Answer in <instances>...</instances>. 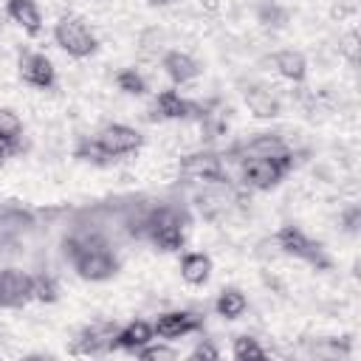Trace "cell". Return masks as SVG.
Returning <instances> with one entry per match:
<instances>
[{
  "label": "cell",
  "instance_id": "1",
  "mask_svg": "<svg viewBox=\"0 0 361 361\" xmlns=\"http://www.w3.org/2000/svg\"><path fill=\"white\" fill-rule=\"evenodd\" d=\"M65 254L71 257L76 274L82 279H90V282L110 279L118 271L116 257L102 243H93V240L90 243L87 240H65Z\"/></svg>",
  "mask_w": 361,
  "mask_h": 361
},
{
  "label": "cell",
  "instance_id": "2",
  "mask_svg": "<svg viewBox=\"0 0 361 361\" xmlns=\"http://www.w3.org/2000/svg\"><path fill=\"white\" fill-rule=\"evenodd\" d=\"M141 141H144V138H141V133H138L135 127H127V124H107L104 130H99L96 141L79 147L76 155H79V158L90 155L93 161H99V158H118V155L135 152V149L141 147ZM90 158H87V161H90Z\"/></svg>",
  "mask_w": 361,
  "mask_h": 361
},
{
  "label": "cell",
  "instance_id": "3",
  "mask_svg": "<svg viewBox=\"0 0 361 361\" xmlns=\"http://www.w3.org/2000/svg\"><path fill=\"white\" fill-rule=\"evenodd\" d=\"M141 234H147L161 251H178L183 245V217L164 206L141 220Z\"/></svg>",
  "mask_w": 361,
  "mask_h": 361
},
{
  "label": "cell",
  "instance_id": "4",
  "mask_svg": "<svg viewBox=\"0 0 361 361\" xmlns=\"http://www.w3.org/2000/svg\"><path fill=\"white\" fill-rule=\"evenodd\" d=\"M288 169H290V152H282V155L254 152L243 164V180L254 189H271L288 175Z\"/></svg>",
  "mask_w": 361,
  "mask_h": 361
},
{
  "label": "cell",
  "instance_id": "5",
  "mask_svg": "<svg viewBox=\"0 0 361 361\" xmlns=\"http://www.w3.org/2000/svg\"><path fill=\"white\" fill-rule=\"evenodd\" d=\"M54 39H56V45L65 54H71L76 59L90 56L96 51V45H99L96 37H93V31L79 17H59V23L54 25Z\"/></svg>",
  "mask_w": 361,
  "mask_h": 361
},
{
  "label": "cell",
  "instance_id": "6",
  "mask_svg": "<svg viewBox=\"0 0 361 361\" xmlns=\"http://www.w3.org/2000/svg\"><path fill=\"white\" fill-rule=\"evenodd\" d=\"M276 245H279L285 254L299 257V259H305V262H310V265H319V268L327 265L322 248H319L310 237H305L299 228H293V226H282V228H279V234H276Z\"/></svg>",
  "mask_w": 361,
  "mask_h": 361
},
{
  "label": "cell",
  "instance_id": "7",
  "mask_svg": "<svg viewBox=\"0 0 361 361\" xmlns=\"http://www.w3.org/2000/svg\"><path fill=\"white\" fill-rule=\"evenodd\" d=\"M28 299H34V276L17 268H3L0 271V307H20Z\"/></svg>",
  "mask_w": 361,
  "mask_h": 361
},
{
  "label": "cell",
  "instance_id": "8",
  "mask_svg": "<svg viewBox=\"0 0 361 361\" xmlns=\"http://www.w3.org/2000/svg\"><path fill=\"white\" fill-rule=\"evenodd\" d=\"M20 76L25 85L31 87H54L56 82V71H54V62L45 56V54H23L20 56Z\"/></svg>",
  "mask_w": 361,
  "mask_h": 361
},
{
  "label": "cell",
  "instance_id": "9",
  "mask_svg": "<svg viewBox=\"0 0 361 361\" xmlns=\"http://www.w3.org/2000/svg\"><path fill=\"white\" fill-rule=\"evenodd\" d=\"M197 327H200V322H197L195 313H189V310H166V313H161V316L155 319V324H152L155 336L169 338V341L186 336V333H192V330H197Z\"/></svg>",
  "mask_w": 361,
  "mask_h": 361
},
{
  "label": "cell",
  "instance_id": "10",
  "mask_svg": "<svg viewBox=\"0 0 361 361\" xmlns=\"http://www.w3.org/2000/svg\"><path fill=\"white\" fill-rule=\"evenodd\" d=\"M183 172L189 178H197V180H206V183H226V175H223V164L217 155L212 152H200V155H189L183 161Z\"/></svg>",
  "mask_w": 361,
  "mask_h": 361
},
{
  "label": "cell",
  "instance_id": "11",
  "mask_svg": "<svg viewBox=\"0 0 361 361\" xmlns=\"http://www.w3.org/2000/svg\"><path fill=\"white\" fill-rule=\"evenodd\" d=\"M161 65H164L166 76H169L175 85L192 82V79L203 71V68H200V62H197L195 56L183 54V51H166V54H164V59H161Z\"/></svg>",
  "mask_w": 361,
  "mask_h": 361
},
{
  "label": "cell",
  "instance_id": "12",
  "mask_svg": "<svg viewBox=\"0 0 361 361\" xmlns=\"http://www.w3.org/2000/svg\"><path fill=\"white\" fill-rule=\"evenodd\" d=\"M6 11H8V17L25 31V34H39V28H42V11H39V6L34 3V0H8L6 3Z\"/></svg>",
  "mask_w": 361,
  "mask_h": 361
},
{
  "label": "cell",
  "instance_id": "13",
  "mask_svg": "<svg viewBox=\"0 0 361 361\" xmlns=\"http://www.w3.org/2000/svg\"><path fill=\"white\" fill-rule=\"evenodd\" d=\"M152 336H155L152 324H147V322L135 319V322H130L127 327L116 330V341H113V347H121V350L135 353V350H141L144 344H149V341H152Z\"/></svg>",
  "mask_w": 361,
  "mask_h": 361
},
{
  "label": "cell",
  "instance_id": "14",
  "mask_svg": "<svg viewBox=\"0 0 361 361\" xmlns=\"http://www.w3.org/2000/svg\"><path fill=\"white\" fill-rule=\"evenodd\" d=\"M243 96H245L248 110H251L257 118H274V116H279V102H276V96H274L271 90L257 87V85H248V87L243 90Z\"/></svg>",
  "mask_w": 361,
  "mask_h": 361
},
{
  "label": "cell",
  "instance_id": "15",
  "mask_svg": "<svg viewBox=\"0 0 361 361\" xmlns=\"http://www.w3.org/2000/svg\"><path fill=\"white\" fill-rule=\"evenodd\" d=\"M197 107L192 104V102H186L180 93H175V90H161L158 93V99H155V113H158V118H186V116H192Z\"/></svg>",
  "mask_w": 361,
  "mask_h": 361
},
{
  "label": "cell",
  "instance_id": "16",
  "mask_svg": "<svg viewBox=\"0 0 361 361\" xmlns=\"http://www.w3.org/2000/svg\"><path fill=\"white\" fill-rule=\"evenodd\" d=\"M274 68L290 82H305V76H307V59L293 48L276 51L274 54Z\"/></svg>",
  "mask_w": 361,
  "mask_h": 361
},
{
  "label": "cell",
  "instance_id": "17",
  "mask_svg": "<svg viewBox=\"0 0 361 361\" xmlns=\"http://www.w3.org/2000/svg\"><path fill=\"white\" fill-rule=\"evenodd\" d=\"M212 274V259L200 251H192V254H183L180 259V276L189 282V285H203Z\"/></svg>",
  "mask_w": 361,
  "mask_h": 361
},
{
  "label": "cell",
  "instance_id": "18",
  "mask_svg": "<svg viewBox=\"0 0 361 361\" xmlns=\"http://www.w3.org/2000/svg\"><path fill=\"white\" fill-rule=\"evenodd\" d=\"M245 307H248V302H245L243 290H237V288H223L214 302V310L223 319H240L245 313Z\"/></svg>",
  "mask_w": 361,
  "mask_h": 361
},
{
  "label": "cell",
  "instance_id": "19",
  "mask_svg": "<svg viewBox=\"0 0 361 361\" xmlns=\"http://www.w3.org/2000/svg\"><path fill=\"white\" fill-rule=\"evenodd\" d=\"M20 135H23V118L11 107H0V141L17 144Z\"/></svg>",
  "mask_w": 361,
  "mask_h": 361
},
{
  "label": "cell",
  "instance_id": "20",
  "mask_svg": "<svg viewBox=\"0 0 361 361\" xmlns=\"http://www.w3.org/2000/svg\"><path fill=\"white\" fill-rule=\"evenodd\" d=\"M116 87H118L121 93H130V96H141V93H147V82H144V76H141L135 68H124V71H118V76H116Z\"/></svg>",
  "mask_w": 361,
  "mask_h": 361
},
{
  "label": "cell",
  "instance_id": "21",
  "mask_svg": "<svg viewBox=\"0 0 361 361\" xmlns=\"http://www.w3.org/2000/svg\"><path fill=\"white\" fill-rule=\"evenodd\" d=\"M265 355L268 353L257 344V338H251V336H237L234 338V358H240V361H259Z\"/></svg>",
  "mask_w": 361,
  "mask_h": 361
},
{
  "label": "cell",
  "instance_id": "22",
  "mask_svg": "<svg viewBox=\"0 0 361 361\" xmlns=\"http://www.w3.org/2000/svg\"><path fill=\"white\" fill-rule=\"evenodd\" d=\"M135 355H141V358H147V361H172V358H178V353H175L172 347H164V344H158V347L144 344L141 350H135Z\"/></svg>",
  "mask_w": 361,
  "mask_h": 361
},
{
  "label": "cell",
  "instance_id": "23",
  "mask_svg": "<svg viewBox=\"0 0 361 361\" xmlns=\"http://www.w3.org/2000/svg\"><path fill=\"white\" fill-rule=\"evenodd\" d=\"M34 299H39V302H54V299H56V285H54V279H48V276H34Z\"/></svg>",
  "mask_w": 361,
  "mask_h": 361
},
{
  "label": "cell",
  "instance_id": "24",
  "mask_svg": "<svg viewBox=\"0 0 361 361\" xmlns=\"http://www.w3.org/2000/svg\"><path fill=\"white\" fill-rule=\"evenodd\" d=\"M220 353H217V347H212L209 341H203V344H197L195 347V353H192V358H217Z\"/></svg>",
  "mask_w": 361,
  "mask_h": 361
},
{
  "label": "cell",
  "instance_id": "25",
  "mask_svg": "<svg viewBox=\"0 0 361 361\" xmlns=\"http://www.w3.org/2000/svg\"><path fill=\"white\" fill-rule=\"evenodd\" d=\"M152 6H166V3H172V0H149Z\"/></svg>",
  "mask_w": 361,
  "mask_h": 361
},
{
  "label": "cell",
  "instance_id": "26",
  "mask_svg": "<svg viewBox=\"0 0 361 361\" xmlns=\"http://www.w3.org/2000/svg\"><path fill=\"white\" fill-rule=\"evenodd\" d=\"M0 28H3V20H0Z\"/></svg>",
  "mask_w": 361,
  "mask_h": 361
}]
</instances>
